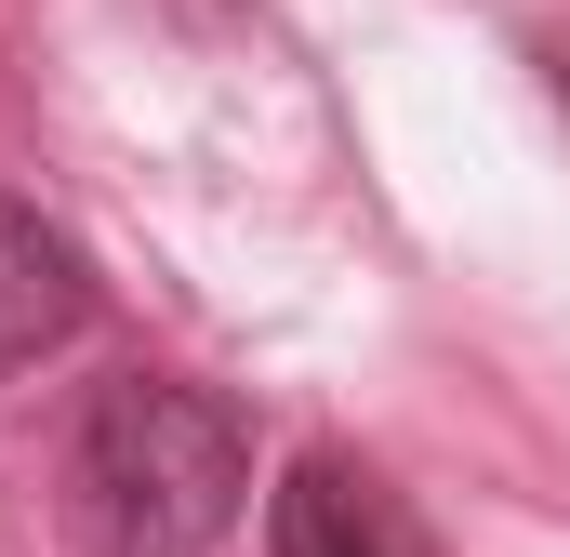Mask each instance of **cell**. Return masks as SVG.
I'll list each match as a JSON object with an SVG mask.
<instances>
[{
    "label": "cell",
    "mask_w": 570,
    "mask_h": 557,
    "mask_svg": "<svg viewBox=\"0 0 570 557\" xmlns=\"http://www.w3.org/2000/svg\"><path fill=\"white\" fill-rule=\"evenodd\" d=\"M67 491L107 557H213L253 518V438L186 372H107L67 438Z\"/></svg>",
    "instance_id": "1"
},
{
    "label": "cell",
    "mask_w": 570,
    "mask_h": 557,
    "mask_svg": "<svg viewBox=\"0 0 570 557\" xmlns=\"http://www.w3.org/2000/svg\"><path fill=\"white\" fill-rule=\"evenodd\" d=\"M266 557H438V531L412 518V491L358 451H292L266 491Z\"/></svg>",
    "instance_id": "2"
},
{
    "label": "cell",
    "mask_w": 570,
    "mask_h": 557,
    "mask_svg": "<svg viewBox=\"0 0 570 557\" xmlns=\"http://www.w3.org/2000/svg\"><path fill=\"white\" fill-rule=\"evenodd\" d=\"M80 319H94V253H80L40 199H0V385H13L27 359H53Z\"/></svg>",
    "instance_id": "3"
}]
</instances>
